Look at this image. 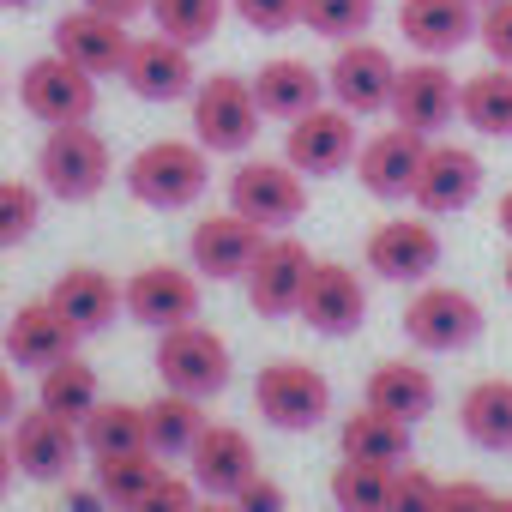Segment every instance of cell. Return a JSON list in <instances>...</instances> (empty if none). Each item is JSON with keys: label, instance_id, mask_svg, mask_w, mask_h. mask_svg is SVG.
I'll list each match as a JSON object with an SVG mask.
<instances>
[{"label": "cell", "instance_id": "obj_1", "mask_svg": "<svg viewBox=\"0 0 512 512\" xmlns=\"http://www.w3.org/2000/svg\"><path fill=\"white\" fill-rule=\"evenodd\" d=\"M121 181L145 211H187L211 187V151L199 139H151L127 157Z\"/></svg>", "mask_w": 512, "mask_h": 512}, {"label": "cell", "instance_id": "obj_2", "mask_svg": "<svg viewBox=\"0 0 512 512\" xmlns=\"http://www.w3.org/2000/svg\"><path fill=\"white\" fill-rule=\"evenodd\" d=\"M187 115H193V139L211 157H241L260 139V121H266L260 97H253V79H241V73L199 79V91L187 97Z\"/></svg>", "mask_w": 512, "mask_h": 512}, {"label": "cell", "instance_id": "obj_3", "mask_svg": "<svg viewBox=\"0 0 512 512\" xmlns=\"http://www.w3.org/2000/svg\"><path fill=\"white\" fill-rule=\"evenodd\" d=\"M109 175H115V151H109V139L91 121L49 127V139L37 151V187L43 193L67 199V205H85V199H97L109 187Z\"/></svg>", "mask_w": 512, "mask_h": 512}, {"label": "cell", "instance_id": "obj_4", "mask_svg": "<svg viewBox=\"0 0 512 512\" xmlns=\"http://www.w3.org/2000/svg\"><path fill=\"white\" fill-rule=\"evenodd\" d=\"M229 211L266 235H284L308 211V175H296L284 157H241L229 175Z\"/></svg>", "mask_w": 512, "mask_h": 512}, {"label": "cell", "instance_id": "obj_5", "mask_svg": "<svg viewBox=\"0 0 512 512\" xmlns=\"http://www.w3.org/2000/svg\"><path fill=\"white\" fill-rule=\"evenodd\" d=\"M253 410L284 434H308V428H320L332 416V380L314 362H296V356L266 362L253 374Z\"/></svg>", "mask_w": 512, "mask_h": 512}, {"label": "cell", "instance_id": "obj_6", "mask_svg": "<svg viewBox=\"0 0 512 512\" xmlns=\"http://www.w3.org/2000/svg\"><path fill=\"white\" fill-rule=\"evenodd\" d=\"M151 368H157L163 392H187V398H217V392L229 386V374H235V368H229V344H223L211 326H199V320L157 332Z\"/></svg>", "mask_w": 512, "mask_h": 512}, {"label": "cell", "instance_id": "obj_7", "mask_svg": "<svg viewBox=\"0 0 512 512\" xmlns=\"http://www.w3.org/2000/svg\"><path fill=\"white\" fill-rule=\"evenodd\" d=\"M398 73H404V67L392 61L386 43H374V37H350V43H338L332 67H326V97H332L338 109H350L356 121H362V115H392Z\"/></svg>", "mask_w": 512, "mask_h": 512}, {"label": "cell", "instance_id": "obj_8", "mask_svg": "<svg viewBox=\"0 0 512 512\" xmlns=\"http://www.w3.org/2000/svg\"><path fill=\"white\" fill-rule=\"evenodd\" d=\"M404 338L428 356H452V350H470L482 338V302L458 284H422L404 308Z\"/></svg>", "mask_w": 512, "mask_h": 512}, {"label": "cell", "instance_id": "obj_9", "mask_svg": "<svg viewBox=\"0 0 512 512\" xmlns=\"http://www.w3.org/2000/svg\"><path fill=\"white\" fill-rule=\"evenodd\" d=\"M19 103L31 121L43 127H79L97 115V79L85 67H73L67 55H37L25 73H19Z\"/></svg>", "mask_w": 512, "mask_h": 512}, {"label": "cell", "instance_id": "obj_10", "mask_svg": "<svg viewBox=\"0 0 512 512\" xmlns=\"http://www.w3.org/2000/svg\"><path fill=\"white\" fill-rule=\"evenodd\" d=\"M356 151H362V133H356V115L338 109V103H320L308 115H296L284 127V163L296 175H344L356 169Z\"/></svg>", "mask_w": 512, "mask_h": 512}, {"label": "cell", "instance_id": "obj_11", "mask_svg": "<svg viewBox=\"0 0 512 512\" xmlns=\"http://www.w3.org/2000/svg\"><path fill=\"white\" fill-rule=\"evenodd\" d=\"M440 253H446V241H440V229L428 217H386L362 241L368 272L386 278V284H428L440 272Z\"/></svg>", "mask_w": 512, "mask_h": 512}, {"label": "cell", "instance_id": "obj_12", "mask_svg": "<svg viewBox=\"0 0 512 512\" xmlns=\"http://www.w3.org/2000/svg\"><path fill=\"white\" fill-rule=\"evenodd\" d=\"M308 272H314V253L284 229V235H266L260 260L247 266V308L266 314V320H290L302 308V290H308Z\"/></svg>", "mask_w": 512, "mask_h": 512}, {"label": "cell", "instance_id": "obj_13", "mask_svg": "<svg viewBox=\"0 0 512 512\" xmlns=\"http://www.w3.org/2000/svg\"><path fill=\"white\" fill-rule=\"evenodd\" d=\"M260 247H266V229H253L247 217L235 211H211L193 223L187 235V266L205 278V284H241L247 266L260 260Z\"/></svg>", "mask_w": 512, "mask_h": 512}, {"label": "cell", "instance_id": "obj_14", "mask_svg": "<svg viewBox=\"0 0 512 512\" xmlns=\"http://www.w3.org/2000/svg\"><path fill=\"white\" fill-rule=\"evenodd\" d=\"M458 73L446 61H410L398 73V91H392V127H410L422 139H440L452 121H458Z\"/></svg>", "mask_w": 512, "mask_h": 512}, {"label": "cell", "instance_id": "obj_15", "mask_svg": "<svg viewBox=\"0 0 512 512\" xmlns=\"http://www.w3.org/2000/svg\"><path fill=\"white\" fill-rule=\"evenodd\" d=\"M121 79H127V91L145 97V103H181V97L199 91L193 49L175 43V37H163V31L133 37V49H127V61H121Z\"/></svg>", "mask_w": 512, "mask_h": 512}, {"label": "cell", "instance_id": "obj_16", "mask_svg": "<svg viewBox=\"0 0 512 512\" xmlns=\"http://www.w3.org/2000/svg\"><path fill=\"white\" fill-rule=\"evenodd\" d=\"M476 193H482V157H476L470 145L428 139L422 169H416V187H410L416 211H422V217H452V211H464Z\"/></svg>", "mask_w": 512, "mask_h": 512}, {"label": "cell", "instance_id": "obj_17", "mask_svg": "<svg viewBox=\"0 0 512 512\" xmlns=\"http://www.w3.org/2000/svg\"><path fill=\"white\" fill-rule=\"evenodd\" d=\"M296 320L314 326L320 338H350V332H362V320H368V290H362V278H356L344 260H314Z\"/></svg>", "mask_w": 512, "mask_h": 512}, {"label": "cell", "instance_id": "obj_18", "mask_svg": "<svg viewBox=\"0 0 512 512\" xmlns=\"http://www.w3.org/2000/svg\"><path fill=\"white\" fill-rule=\"evenodd\" d=\"M187 476L205 500H229L247 476H260V452H253V434L235 422H205V434L187 452Z\"/></svg>", "mask_w": 512, "mask_h": 512}, {"label": "cell", "instance_id": "obj_19", "mask_svg": "<svg viewBox=\"0 0 512 512\" xmlns=\"http://www.w3.org/2000/svg\"><path fill=\"white\" fill-rule=\"evenodd\" d=\"M121 308L151 326V332H169V326H187L199 320V272H181V266H139L127 284H121Z\"/></svg>", "mask_w": 512, "mask_h": 512}, {"label": "cell", "instance_id": "obj_20", "mask_svg": "<svg viewBox=\"0 0 512 512\" xmlns=\"http://www.w3.org/2000/svg\"><path fill=\"white\" fill-rule=\"evenodd\" d=\"M7 434H13L19 476H31V482H61V476L79 464V452H85V440H79V422H61V416H49L43 404H37V410H19V422H13Z\"/></svg>", "mask_w": 512, "mask_h": 512}, {"label": "cell", "instance_id": "obj_21", "mask_svg": "<svg viewBox=\"0 0 512 512\" xmlns=\"http://www.w3.org/2000/svg\"><path fill=\"white\" fill-rule=\"evenodd\" d=\"M49 37H55V55H67V61H73V67H85L91 79H109V73H121L127 49H133L127 25H121V19H109V13H91V7H73V13H61Z\"/></svg>", "mask_w": 512, "mask_h": 512}, {"label": "cell", "instance_id": "obj_22", "mask_svg": "<svg viewBox=\"0 0 512 512\" xmlns=\"http://www.w3.org/2000/svg\"><path fill=\"white\" fill-rule=\"evenodd\" d=\"M476 0H404L398 7V31L416 55L428 61H446L458 55L464 43H476Z\"/></svg>", "mask_w": 512, "mask_h": 512}, {"label": "cell", "instance_id": "obj_23", "mask_svg": "<svg viewBox=\"0 0 512 512\" xmlns=\"http://www.w3.org/2000/svg\"><path fill=\"white\" fill-rule=\"evenodd\" d=\"M422 151H428V139L410 133V127L374 133V139L356 151V181H362V193H374V199H410L416 169H422Z\"/></svg>", "mask_w": 512, "mask_h": 512}, {"label": "cell", "instance_id": "obj_24", "mask_svg": "<svg viewBox=\"0 0 512 512\" xmlns=\"http://www.w3.org/2000/svg\"><path fill=\"white\" fill-rule=\"evenodd\" d=\"M49 308H55L79 338H97V332H109L115 314H121V284H115L109 272H97V266H67V272L49 284Z\"/></svg>", "mask_w": 512, "mask_h": 512}, {"label": "cell", "instance_id": "obj_25", "mask_svg": "<svg viewBox=\"0 0 512 512\" xmlns=\"http://www.w3.org/2000/svg\"><path fill=\"white\" fill-rule=\"evenodd\" d=\"M0 350H7V362L13 368H55L61 356H73L79 350V332L49 308V296L43 302H25L19 314H13V326H7V338H0Z\"/></svg>", "mask_w": 512, "mask_h": 512}, {"label": "cell", "instance_id": "obj_26", "mask_svg": "<svg viewBox=\"0 0 512 512\" xmlns=\"http://www.w3.org/2000/svg\"><path fill=\"white\" fill-rule=\"evenodd\" d=\"M338 458L380 464V470H404L410 464V422H398V416H386L374 404H356L338 422Z\"/></svg>", "mask_w": 512, "mask_h": 512}, {"label": "cell", "instance_id": "obj_27", "mask_svg": "<svg viewBox=\"0 0 512 512\" xmlns=\"http://www.w3.org/2000/svg\"><path fill=\"white\" fill-rule=\"evenodd\" d=\"M362 404H374V410H386V416H398V422H422V416H434V404H440V386H434V374L422 368V362H404V356H392V362H380L374 374H368V386H362Z\"/></svg>", "mask_w": 512, "mask_h": 512}, {"label": "cell", "instance_id": "obj_28", "mask_svg": "<svg viewBox=\"0 0 512 512\" xmlns=\"http://www.w3.org/2000/svg\"><path fill=\"white\" fill-rule=\"evenodd\" d=\"M253 97H260V109L272 121H296V115L326 103V73H314L296 55H278V61H266L260 73H253Z\"/></svg>", "mask_w": 512, "mask_h": 512}, {"label": "cell", "instance_id": "obj_29", "mask_svg": "<svg viewBox=\"0 0 512 512\" xmlns=\"http://www.w3.org/2000/svg\"><path fill=\"white\" fill-rule=\"evenodd\" d=\"M37 404L49 410V416H61V422H85L97 404H103V386H97V368L73 350V356H61L55 368H43L37 374Z\"/></svg>", "mask_w": 512, "mask_h": 512}, {"label": "cell", "instance_id": "obj_30", "mask_svg": "<svg viewBox=\"0 0 512 512\" xmlns=\"http://www.w3.org/2000/svg\"><path fill=\"white\" fill-rule=\"evenodd\" d=\"M199 434H205V398L157 392V398L145 404V446H151L157 458H187Z\"/></svg>", "mask_w": 512, "mask_h": 512}, {"label": "cell", "instance_id": "obj_31", "mask_svg": "<svg viewBox=\"0 0 512 512\" xmlns=\"http://www.w3.org/2000/svg\"><path fill=\"white\" fill-rule=\"evenodd\" d=\"M458 428L482 452H512V380H476L458 404Z\"/></svg>", "mask_w": 512, "mask_h": 512}, {"label": "cell", "instance_id": "obj_32", "mask_svg": "<svg viewBox=\"0 0 512 512\" xmlns=\"http://www.w3.org/2000/svg\"><path fill=\"white\" fill-rule=\"evenodd\" d=\"M458 115L464 127H476L482 139H512V67H482L464 79L458 91Z\"/></svg>", "mask_w": 512, "mask_h": 512}, {"label": "cell", "instance_id": "obj_33", "mask_svg": "<svg viewBox=\"0 0 512 512\" xmlns=\"http://www.w3.org/2000/svg\"><path fill=\"white\" fill-rule=\"evenodd\" d=\"M79 440L91 458H115V452H139L145 446V404H121V398H103L85 422H79Z\"/></svg>", "mask_w": 512, "mask_h": 512}, {"label": "cell", "instance_id": "obj_34", "mask_svg": "<svg viewBox=\"0 0 512 512\" xmlns=\"http://www.w3.org/2000/svg\"><path fill=\"white\" fill-rule=\"evenodd\" d=\"M157 476H163V458H157L151 446H139V452H115V458H97V464H91V482L103 488V500H109L115 512H127Z\"/></svg>", "mask_w": 512, "mask_h": 512}, {"label": "cell", "instance_id": "obj_35", "mask_svg": "<svg viewBox=\"0 0 512 512\" xmlns=\"http://www.w3.org/2000/svg\"><path fill=\"white\" fill-rule=\"evenodd\" d=\"M223 13H229V0H151V25L163 37L187 43V49L211 43L217 25H223Z\"/></svg>", "mask_w": 512, "mask_h": 512}, {"label": "cell", "instance_id": "obj_36", "mask_svg": "<svg viewBox=\"0 0 512 512\" xmlns=\"http://www.w3.org/2000/svg\"><path fill=\"white\" fill-rule=\"evenodd\" d=\"M386 494H392V470H380V464L344 458L332 470V506L338 512H386Z\"/></svg>", "mask_w": 512, "mask_h": 512}, {"label": "cell", "instance_id": "obj_37", "mask_svg": "<svg viewBox=\"0 0 512 512\" xmlns=\"http://www.w3.org/2000/svg\"><path fill=\"white\" fill-rule=\"evenodd\" d=\"M302 25L326 43H350L368 37L374 25V0H302Z\"/></svg>", "mask_w": 512, "mask_h": 512}, {"label": "cell", "instance_id": "obj_38", "mask_svg": "<svg viewBox=\"0 0 512 512\" xmlns=\"http://www.w3.org/2000/svg\"><path fill=\"white\" fill-rule=\"evenodd\" d=\"M37 223H43V187L0 175V247L31 241V235H37Z\"/></svg>", "mask_w": 512, "mask_h": 512}, {"label": "cell", "instance_id": "obj_39", "mask_svg": "<svg viewBox=\"0 0 512 512\" xmlns=\"http://www.w3.org/2000/svg\"><path fill=\"white\" fill-rule=\"evenodd\" d=\"M440 476L422 470V464H404L392 470V494H386V512H440Z\"/></svg>", "mask_w": 512, "mask_h": 512}, {"label": "cell", "instance_id": "obj_40", "mask_svg": "<svg viewBox=\"0 0 512 512\" xmlns=\"http://www.w3.org/2000/svg\"><path fill=\"white\" fill-rule=\"evenodd\" d=\"M229 13H235L247 31L278 37V31H296V25H302V0H229Z\"/></svg>", "mask_w": 512, "mask_h": 512}, {"label": "cell", "instance_id": "obj_41", "mask_svg": "<svg viewBox=\"0 0 512 512\" xmlns=\"http://www.w3.org/2000/svg\"><path fill=\"white\" fill-rule=\"evenodd\" d=\"M127 512H199V488H193V476H175V470H163Z\"/></svg>", "mask_w": 512, "mask_h": 512}, {"label": "cell", "instance_id": "obj_42", "mask_svg": "<svg viewBox=\"0 0 512 512\" xmlns=\"http://www.w3.org/2000/svg\"><path fill=\"white\" fill-rule=\"evenodd\" d=\"M476 43L488 49V67H512V0H488L476 13Z\"/></svg>", "mask_w": 512, "mask_h": 512}, {"label": "cell", "instance_id": "obj_43", "mask_svg": "<svg viewBox=\"0 0 512 512\" xmlns=\"http://www.w3.org/2000/svg\"><path fill=\"white\" fill-rule=\"evenodd\" d=\"M229 500H235V512H290L284 482H278V476H266V470H260V476H247Z\"/></svg>", "mask_w": 512, "mask_h": 512}, {"label": "cell", "instance_id": "obj_44", "mask_svg": "<svg viewBox=\"0 0 512 512\" xmlns=\"http://www.w3.org/2000/svg\"><path fill=\"white\" fill-rule=\"evenodd\" d=\"M488 488L482 482H470V476H458V482H446L440 488V512H488Z\"/></svg>", "mask_w": 512, "mask_h": 512}, {"label": "cell", "instance_id": "obj_45", "mask_svg": "<svg viewBox=\"0 0 512 512\" xmlns=\"http://www.w3.org/2000/svg\"><path fill=\"white\" fill-rule=\"evenodd\" d=\"M79 7H91V13H109V19H139V13H151V0H79Z\"/></svg>", "mask_w": 512, "mask_h": 512}, {"label": "cell", "instance_id": "obj_46", "mask_svg": "<svg viewBox=\"0 0 512 512\" xmlns=\"http://www.w3.org/2000/svg\"><path fill=\"white\" fill-rule=\"evenodd\" d=\"M67 512H115V506H109L103 488L91 482V488H67Z\"/></svg>", "mask_w": 512, "mask_h": 512}, {"label": "cell", "instance_id": "obj_47", "mask_svg": "<svg viewBox=\"0 0 512 512\" xmlns=\"http://www.w3.org/2000/svg\"><path fill=\"white\" fill-rule=\"evenodd\" d=\"M19 422V380L0 368V428H13Z\"/></svg>", "mask_w": 512, "mask_h": 512}, {"label": "cell", "instance_id": "obj_48", "mask_svg": "<svg viewBox=\"0 0 512 512\" xmlns=\"http://www.w3.org/2000/svg\"><path fill=\"white\" fill-rule=\"evenodd\" d=\"M13 476H19V458H13V434L0 428V494L13 488Z\"/></svg>", "mask_w": 512, "mask_h": 512}, {"label": "cell", "instance_id": "obj_49", "mask_svg": "<svg viewBox=\"0 0 512 512\" xmlns=\"http://www.w3.org/2000/svg\"><path fill=\"white\" fill-rule=\"evenodd\" d=\"M494 223H500V235H506V241H512V187H506V193H500V205H494Z\"/></svg>", "mask_w": 512, "mask_h": 512}, {"label": "cell", "instance_id": "obj_50", "mask_svg": "<svg viewBox=\"0 0 512 512\" xmlns=\"http://www.w3.org/2000/svg\"><path fill=\"white\" fill-rule=\"evenodd\" d=\"M199 512H235V500H199Z\"/></svg>", "mask_w": 512, "mask_h": 512}, {"label": "cell", "instance_id": "obj_51", "mask_svg": "<svg viewBox=\"0 0 512 512\" xmlns=\"http://www.w3.org/2000/svg\"><path fill=\"white\" fill-rule=\"evenodd\" d=\"M488 512H512V494H494V500H488Z\"/></svg>", "mask_w": 512, "mask_h": 512}, {"label": "cell", "instance_id": "obj_52", "mask_svg": "<svg viewBox=\"0 0 512 512\" xmlns=\"http://www.w3.org/2000/svg\"><path fill=\"white\" fill-rule=\"evenodd\" d=\"M500 278H506V296H512V253H506V272H500Z\"/></svg>", "mask_w": 512, "mask_h": 512}, {"label": "cell", "instance_id": "obj_53", "mask_svg": "<svg viewBox=\"0 0 512 512\" xmlns=\"http://www.w3.org/2000/svg\"><path fill=\"white\" fill-rule=\"evenodd\" d=\"M0 7H37V0H0Z\"/></svg>", "mask_w": 512, "mask_h": 512}, {"label": "cell", "instance_id": "obj_54", "mask_svg": "<svg viewBox=\"0 0 512 512\" xmlns=\"http://www.w3.org/2000/svg\"><path fill=\"white\" fill-rule=\"evenodd\" d=\"M476 7H488V0H476Z\"/></svg>", "mask_w": 512, "mask_h": 512}]
</instances>
